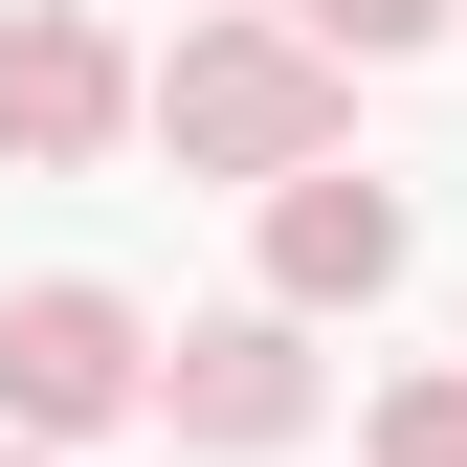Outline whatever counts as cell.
<instances>
[{
  "label": "cell",
  "mask_w": 467,
  "mask_h": 467,
  "mask_svg": "<svg viewBox=\"0 0 467 467\" xmlns=\"http://www.w3.org/2000/svg\"><path fill=\"white\" fill-rule=\"evenodd\" d=\"M334 111H357V67H334L312 23H201L179 67L134 89V134L179 156V179H245V201H267V179H312V156H334Z\"/></svg>",
  "instance_id": "1"
},
{
  "label": "cell",
  "mask_w": 467,
  "mask_h": 467,
  "mask_svg": "<svg viewBox=\"0 0 467 467\" xmlns=\"http://www.w3.org/2000/svg\"><path fill=\"white\" fill-rule=\"evenodd\" d=\"M134 400H156V334H134V289H89V267L0 289V423H23V445H89V423H134Z\"/></svg>",
  "instance_id": "2"
},
{
  "label": "cell",
  "mask_w": 467,
  "mask_h": 467,
  "mask_svg": "<svg viewBox=\"0 0 467 467\" xmlns=\"http://www.w3.org/2000/svg\"><path fill=\"white\" fill-rule=\"evenodd\" d=\"M156 423H179L201 467H267V445H312V312H201L179 357H156Z\"/></svg>",
  "instance_id": "3"
},
{
  "label": "cell",
  "mask_w": 467,
  "mask_h": 467,
  "mask_svg": "<svg viewBox=\"0 0 467 467\" xmlns=\"http://www.w3.org/2000/svg\"><path fill=\"white\" fill-rule=\"evenodd\" d=\"M111 134H134V45H111L89 0H23V23H0V156L67 179V156H111Z\"/></svg>",
  "instance_id": "4"
},
{
  "label": "cell",
  "mask_w": 467,
  "mask_h": 467,
  "mask_svg": "<svg viewBox=\"0 0 467 467\" xmlns=\"http://www.w3.org/2000/svg\"><path fill=\"white\" fill-rule=\"evenodd\" d=\"M400 245H423V223H400L379 179H334V156H312V179H267V312H379Z\"/></svg>",
  "instance_id": "5"
},
{
  "label": "cell",
  "mask_w": 467,
  "mask_h": 467,
  "mask_svg": "<svg viewBox=\"0 0 467 467\" xmlns=\"http://www.w3.org/2000/svg\"><path fill=\"white\" fill-rule=\"evenodd\" d=\"M357 467H467V357H445V379H379V423H357Z\"/></svg>",
  "instance_id": "6"
},
{
  "label": "cell",
  "mask_w": 467,
  "mask_h": 467,
  "mask_svg": "<svg viewBox=\"0 0 467 467\" xmlns=\"http://www.w3.org/2000/svg\"><path fill=\"white\" fill-rule=\"evenodd\" d=\"M289 23H312L334 67H400V45H445V0H289Z\"/></svg>",
  "instance_id": "7"
},
{
  "label": "cell",
  "mask_w": 467,
  "mask_h": 467,
  "mask_svg": "<svg viewBox=\"0 0 467 467\" xmlns=\"http://www.w3.org/2000/svg\"><path fill=\"white\" fill-rule=\"evenodd\" d=\"M0 467H45V445H0Z\"/></svg>",
  "instance_id": "8"
}]
</instances>
